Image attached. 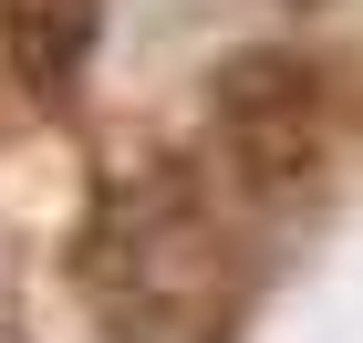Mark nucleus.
Wrapping results in <instances>:
<instances>
[{
	"label": "nucleus",
	"mask_w": 363,
	"mask_h": 343,
	"mask_svg": "<svg viewBox=\"0 0 363 343\" xmlns=\"http://www.w3.org/2000/svg\"><path fill=\"white\" fill-rule=\"evenodd\" d=\"M84 281L104 302L114 343H228L218 219L197 198V177H177V167L104 187V208L84 229Z\"/></svg>",
	"instance_id": "1"
},
{
	"label": "nucleus",
	"mask_w": 363,
	"mask_h": 343,
	"mask_svg": "<svg viewBox=\"0 0 363 343\" xmlns=\"http://www.w3.org/2000/svg\"><path fill=\"white\" fill-rule=\"evenodd\" d=\"M218 136H228L239 187H259V198L301 187V167H311V73L291 53H239L218 73Z\"/></svg>",
	"instance_id": "2"
},
{
	"label": "nucleus",
	"mask_w": 363,
	"mask_h": 343,
	"mask_svg": "<svg viewBox=\"0 0 363 343\" xmlns=\"http://www.w3.org/2000/svg\"><path fill=\"white\" fill-rule=\"evenodd\" d=\"M0 31H11V62L31 94H73L94 62V31H104V0H0Z\"/></svg>",
	"instance_id": "3"
},
{
	"label": "nucleus",
	"mask_w": 363,
	"mask_h": 343,
	"mask_svg": "<svg viewBox=\"0 0 363 343\" xmlns=\"http://www.w3.org/2000/svg\"><path fill=\"white\" fill-rule=\"evenodd\" d=\"M0 343H31V312H21V271L0 250Z\"/></svg>",
	"instance_id": "4"
}]
</instances>
